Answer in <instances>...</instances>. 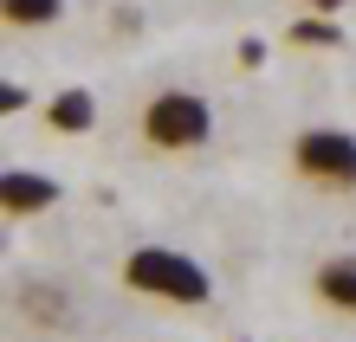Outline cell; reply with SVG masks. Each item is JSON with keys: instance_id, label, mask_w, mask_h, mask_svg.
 Listing matches in <instances>:
<instances>
[{"instance_id": "obj_1", "label": "cell", "mask_w": 356, "mask_h": 342, "mask_svg": "<svg viewBox=\"0 0 356 342\" xmlns=\"http://www.w3.org/2000/svg\"><path fill=\"white\" fill-rule=\"evenodd\" d=\"M123 284L156 297V304H181V310H201L214 297V277L188 259V252H169V246H136L123 259Z\"/></svg>"}, {"instance_id": "obj_2", "label": "cell", "mask_w": 356, "mask_h": 342, "mask_svg": "<svg viewBox=\"0 0 356 342\" xmlns=\"http://www.w3.org/2000/svg\"><path fill=\"white\" fill-rule=\"evenodd\" d=\"M207 136H214V110H207L195 91H162V97H149V110H143V142H149V148L181 155V148H201Z\"/></svg>"}, {"instance_id": "obj_3", "label": "cell", "mask_w": 356, "mask_h": 342, "mask_svg": "<svg viewBox=\"0 0 356 342\" xmlns=\"http://www.w3.org/2000/svg\"><path fill=\"white\" fill-rule=\"evenodd\" d=\"M291 162H298V175L318 181V187H356V136L350 130H330V123L298 130Z\"/></svg>"}, {"instance_id": "obj_4", "label": "cell", "mask_w": 356, "mask_h": 342, "mask_svg": "<svg viewBox=\"0 0 356 342\" xmlns=\"http://www.w3.org/2000/svg\"><path fill=\"white\" fill-rule=\"evenodd\" d=\"M0 207H7L13 220L46 213V207H58V181L39 175V168H7V175H0Z\"/></svg>"}, {"instance_id": "obj_5", "label": "cell", "mask_w": 356, "mask_h": 342, "mask_svg": "<svg viewBox=\"0 0 356 342\" xmlns=\"http://www.w3.org/2000/svg\"><path fill=\"white\" fill-rule=\"evenodd\" d=\"M46 123L58 136H85L91 123H97V97L85 91V84H72V91H58L52 103H46Z\"/></svg>"}, {"instance_id": "obj_6", "label": "cell", "mask_w": 356, "mask_h": 342, "mask_svg": "<svg viewBox=\"0 0 356 342\" xmlns=\"http://www.w3.org/2000/svg\"><path fill=\"white\" fill-rule=\"evenodd\" d=\"M0 13H7L13 33H46L65 19V0H0Z\"/></svg>"}, {"instance_id": "obj_7", "label": "cell", "mask_w": 356, "mask_h": 342, "mask_svg": "<svg viewBox=\"0 0 356 342\" xmlns=\"http://www.w3.org/2000/svg\"><path fill=\"white\" fill-rule=\"evenodd\" d=\"M291 46H311V52H330V46H343V26H337V13H298L285 26Z\"/></svg>"}, {"instance_id": "obj_8", "label": "cell", "mask_w": 356, "mask_h": 342, "mask_svg": "<svg viewBox=\"0 0 356 342\" xmlns=\"http://www.w3.org/2000/svg\"><path fill=\"white\" fill-rule=\"evenodd\" d=\"M318 297L337 310H356V259H324L318 265Z\"/></svg>"}, {"instance_id": "obj_9", "label": "cell", "mask_w": 356, "mask_h": 342, "mask_svg": "<svg viewBox=\"0 0 356 342\" xmlns=\"http://www.w3.org/2000/svg\"><path fill=\"white\" fill-rule=\"evenodd\" d=\"M0 110H7V117H19V110H26V84L0 78Z\"/></svg>"}, {"instance_id": "obj_10", "label": "cell", "mask_w": 356, "mask_h": 342, "mask_svg": "<svg viewBox=\"0 0 356 342\" xmlns=\"http://www.w3.org/2000/svg\"><path fill=\"white\" fill-rule=\"evenodd\" d=\"M240 65H246V71L266 65V39H240Z\"/></svg>"}, {"instance_id": "obj_11", "label": "cell", "mask_w": 356, "mask_h": 342, "mask_svg": "<svg viewBox=\"0 0 356 342\" xmlns=\"http://www.w3.org/2000/svg\"><path fill=\"white\" fill-rule=\"evenodd\" d=\"M305 7H311V13H343L350 0H305Z\"/></svg>"}]
</instances>
